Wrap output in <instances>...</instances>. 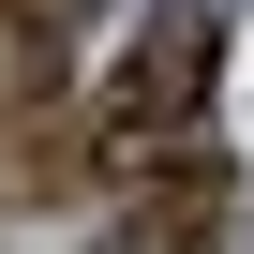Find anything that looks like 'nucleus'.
<instances>
[{
    "label": "nucleus",
    "instance_id": "nucleus-1",
    "mask_svg": "<svg viewBox=\"0 0 254 254\" xmlns=\"http://www.w3.org/2000/svg\"><path fill=\"white\" fill-rule=\"evenodd\" d=\"M209 75H224V15L165 0V15H150L135 45H120V75L90 90V165H120V180L180 165V135L209 120Z\"/></svg>",
    "mask_w": 254,
    "mask_h": 254
}]
</instances>
